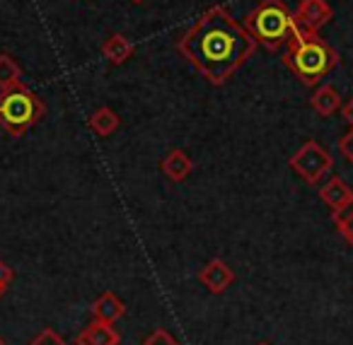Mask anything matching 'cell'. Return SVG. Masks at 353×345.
Segmentation results:
<instances>
[{
  "label": "cell",
  "mask_w": 353,
  "mask_h": 345,
  "mask_svg": "<svg viewBox=\"0 0 353 345\" xmlns=\"http://www.w3.org/2000/svg\"><path fill=\"white\" fill-rule=\"evenodd\" d=\"M199 282H201L208 292H213V295H223V292L235 282V273H232V268L228 266L225 261L216 258V261H211L208 266H203V271L199 273Z\"/></svg>",
  "instance_id": "obj_8"
},
{
  "label": "cell",
  "mask_w": 353,
  "mask_h": 345,
  "mask_svg": "<svg viewBox=\"0 0 353 345\" xmlns=\"http://www.w3.org/2000/svg\"><path fill=\"white\" fill-rule=\"evenodd\" d=\"M339 152H341L343 160H346L348 165H353V126L348 128V131L341 136V140H339Z\"/></svg>",
  "instance_id": "obj_19"
},
{
  "label": "cell",
  "mask_w": 353,
  "mask_h": 345,
  "mask_svg": "<svg viewBox=\"0 0 353 345\" xmlns=\"http://www.w3.org/2000/svg\"><path fill=\"white\" fill-rule=\"evenodd\" d=\"M332 220H334V224H336L339 234H341V237L353 247V213L332 215Z\"/></svg>",
  "instance_id": "obj_16"
},
{
  "label": "cell",
  "mask_w": 353,
  "mask_h": 345,
  "mask_svg": "<svg viewBox=\"0 0 353 345\" xmlns=\"http://www.w3.org/2000/svg\"><path fill=\"white\" fill-rule=\"evenodd\" d=\"M22 68L10 54H0V90H10L22 83Z\"/></svg>",
  "instance_id": "obj_15"
},
{
  "label": "cell",
  "mask_w": 353,
  "mask_h": 345,
  "mask_svg": "<svg viewBox=\"0 0 353 345\" xmlns=\"http://www.w3.org/2000/svg\"><path fill=\"white\" fill-rule=\"evenodd\" d=\"M0 345H8V343H6V338H3V335H0Z\"/></svg>",
  "instance_id": "obj_23"
},
{
  "label": "cell",
  "mask_w": 353,
  "mask_h": 345,
  "mask_svg": "<svg viewBox=\"0 0 353 345\" xmlns=\"http://www.w3.org/2000/svg\"><path fill=\"white\" fill-rule=\"evenodd\" d=\"M290 169L305 181V184L314 186L324 179V176L332 171L334 167V157L319 145L317 140H307L300 145V150L295 152L293 157L288 160Z\"/></svg>",
  "instance_id": "obj_5"
},
{
  "label": "cell",
  "mask_w": 353,
  "mask_h": 345,
  "mask_svg": "<svg viewBox=\"0 0 353 345\" xmlns=\"http://www.w3.org/2000/svg\"><path fill=\"white\" fill-rule=\"evenodd\" d=\"M256 345H269V343H256Z\"/></svg>",
  "instance_id": "obj_25"
},
{
  "label": "cell",
  "mask_w": 353,
  "mask_h": 345,
  "mask_svg": "<svg viewBox=\"0 0 353 345\" xmlns=\"http://www.w3.org/2000/svg\"><path fill=\"white\" fill-rule=\"evenodd\" d=\"M131 3H143V0H131Z\"/></svg>",
  "instance_id": "obj_24"
},
{
  "label": "cell",
  "mask_w": 353,
  "mask_h": 345,
  "mask_svg": "<svg viewBox=\"0 0 353 345\" xmlns=\"http://www.w3.org/2000/svg\"><path fill=\"white\" fill-rule=\"evenodd\" d=\"M141 345H179V340L172 338V335L167 333L165 328H157V331H152V333L148 335V338L143 340Z\"/></svg>",
  "instance_id": "obj_18"
},
{
  "label": "cell",
  "mask_w": 353,
  "mask_h": 345,
  "mask_svg": "<svg viewBox=\"0 0 353 345\" xmlns=\"http://www.w3.org/2000/svg\"><path fill=\"white\" fill-rule=\"evenodd\" d=\"M319 198L329 205L332 215H341L353 205V189L341 176H332V179L319 189Z\"/></svg>",
  "instance_id": "obj_7"
},
{
  "label": "cell",
  "mask_w": 353,
  "mask_h": 345,
  "mask_svg": "<svg viewBox=\"0 0 353 345\" xmlns=\"http://www.w3.org/2000/svg\"><path fill=\"white\" fill-rule=\"evenodd\" d=\"M15 280V271H12L10 266H8L6 261H0V285H10V282Z\"/></svg>",
  "instance_id": "obj_20"
},
{
  "label": "cell",
  "mask_w": 353,
  "mask_h": 345,
  "mask_svg": "<svg viewBox=\"0 0 353 345\" xmlns=\"http://www.w3.org/2000/svg\"><path fill=\"white\" fill-rule=\"evenodd\" d=\"M126 314V304L119 300L114 292H104L94 300L92 304V316L94 321H104V324H117L121 316Z\"/></svg>",
  "instance_id": "obj_11"
},
{
  "label": "cell",
  "mask_w": 353,
  "mask_h": 345,
  "mask_svg": "<svg viewBox=\"0 0 353 345\" xmlns=\"http://www.w3.org/2000/svg\"><path fill=\"white\" fill-rule=\"evenodd\" d=\"M256 49L245 25L232 20L225 8L206 10L179 39V54L211 85H225Z\"/></svg>",
  "instance_id": "obj_1"
},
{
  "label": "cell",
  "mask_w": 353,
  "mask_h": 345,
  "mask_svg": "<svg viewBox=\"0 0 353 345\" xmlns=\"http://www.w3.org/2000/svg\"><path fill=\"white\" fill-rule=\"evenodd\" d=\"M88 126H90V131H92L94 136L109 138L114 131H119V126H121V118H119V114L114 112V109L99 107V109H94V112L90 114Z\"/></svg>",
  "instance_id": "obj_13"
},
{
  "label": "cell",
  "mask_w": 353,
  "mask_h": 345,
  "mask_svg": "<svg viewBox=\"0 0 353 345\" xmlns=\"http://www.w3.org/2000/svg\"><path fill=\"white\" fill-rule=\"evenodd\" d=\"M310 107H312L322 118H329L336 112H341V107H343L341 94H339L336 87H332V85H319V87L314 90L312 97H310Z\"/></svg>",
  "instance_id": "obj_12"
},
{
  "label": "cell",
  "mask_w": 353,
  "mask_h": 345,
  "mask_svg": "<svg viewBox=\"0 0 353 345\" xmlns=\"http://www.w3.org/2000/svg\"><path fill=\"white\" fill-rule=\"evenodd\" d=\"M30 345H68L63 340V335H59L54 328H44L34 340H30Z\"/></svg>",
  "instance_id": "obj_17"
},
{
  "label": "cell",
  "mask_w": 353,
  "mask_h": 345,
  "mask_svg": "<svg viewBox=\"0 0 353 345\" xmlns=\"http://www.w3.org/2000/svg\"><path fill=\"white\" fill-rule=\"evenodd\" d=\"M46 107L27 85L0 90V126L12 138H20L44 118Z\"/></svg>",
  "instance_id": "obj_4"
},
{
  "label": "cell",
  "mask_w": 353,
  "mask_h": 345,
  "mask_svg": "<svg viewBox=\"0 0 353 345\" xmlns=\"http://www.w3.org/2000/svg\"><path fill=\"white\" fill-rule=\"evenodd\" d=\"M160 169L170 181L179 184V181H184L194 171V162H192V157H189L187 152L179 150V147H174V150H170L165 157H162Z\"/></svg>",
  "instance_id": "obj_10"
},
{
  "label": "cell",
  "mask_w": 353,
  "mask_h": 345,
  "mask_svg": "<svg viewBox=\"0 0 353 345\" xmlns=\"http://www.w3.org/2000/svg\"><path fill=\"white\" fill-rule=\"evenodd\" d=\"M334 17V10L327 0H300L298 10H295V22L303 32L319 34L324 25Z\"/></svg>",
  "instance_id": "obj_6"
},
{
  "label": "cell",
  "mask_w": 353,
  "mask_h": 345,
  "mask_svg": "<svg viewBox=\"0 0 353 345\" xmlns=\"http://www.w3.org/2000/svg\"><path fill=\"white\" fill-rule=\"evenodd\" d=\"M283 63L303 85L317 87L339 65V54L319 34L300 30L295 39L285 46Z\"/></svg>",
  "instance_id": "obj_2"
},
{
  "label": "cell",
  "mask_w": 353,
  "mask_h": 345,
  "mask_svg": "<svg viewBox=\"0 0 353 345\" xmlns=\"http://www.w3.org/2000/svg\"><path fill=\"white\" fill-rule=\"evenodd\" d=\"M341 116L346 118V121L353 126V99H351V102H346V104L341 107Z\"/></svg>",
  "instance_id": "obj_21"
},
{
  "label": "cell",
  "mask_w": 353,
  "mask_h": 345,
  "mask_svg": "<svg viewBox=\"0 0 353 345\" xmlns=\"http://www.w3.org/2000/svg\"><path fill=\"white\" fill-rule=\"evenodd\" d=\"M245 30L256 41V46H264L266 51L276 54L295 39L300 27L295 22V12L288 10L283 0H261L245 17Z\"/></svg>",
  "instance_id": "obj_3"
},
{
  "label": "cell",
  "mask_w": 353,
  "mask_h": 345,
  "mask_svg": "<svg viewBox=\"0 0 353 345\" xmlns=\"http://www.w3.org/2000/svg\"><path fill=\"white\" fill-rule=\"evenodd\" d=\"M78 345H119L121 335L114 328V324H104V321H92L90 326H85L80 331V335L75 338Z\"/></svg>",
  "instance_id": "obj_9"
},
{
  "label": "cell",
  "mask_w": 353,
  "mask_h": 345,
  "mask_svg": "<svg viewBox=\"0 0 353 345\" xmlns=\"http://www.w3.org/2000/svg\"><path fill=\"white\" fill-rule=\"evenodd\" d=\"M6 290H8L6 285H0V300H3V295H6Z\"/></svg>",
  "instance_id": "obj_22"
},
{
  "label": "cell",
  "mask_w": 353,
  "mask_h": 345,
  "mask_svg": "<svg viewBox=\"0 0 353 345\" xmlns=\"http://www.w3.org/2000/svg\"><path fill=\"white\" fill-rule=\"evenodd\" d=\"M102 54L112 65H123L133 56V44L123 34H112L102 44Z\"/></svg>",
  "instance_id": "obj_14"
}]
</instances>
